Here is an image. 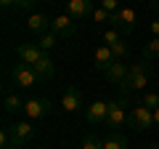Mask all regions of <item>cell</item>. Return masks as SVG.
Returning a JSON list of instances; mask_svg holds the SVG:
<instances>
[{"mask_svg":"<svg viewBox=\"0 0 159 149\" xmlns=\"http://www.w3.org/2000/svg\"><path fill=\"white\" fill-rule=\"evenodd\" d=\"M34 3H37V0H16V8H24V11H27V8H32Z\"/></svg>","mask_w":159,"mask_h":149,"instance_id":"cell-27","label":"cell"},{"mask_svg":"<svg viewBox=\"0 0 159 149\" xmlns=\"http://www.w3.org/2000/svg\"><path fill=\"white\" fill-rule=\"evenodd\" d=\"M37 46L43 48L45 53H48V51H53V48L58 46V35H53V32H43V35L37 37Z\"/></svg>","mask_w":159,"mask_h":149,"instance_id":"cell-19","label":"cell"},{"mask_svg":"<svg viewBox=\"0 0 159 149\" xmlns=\"http://www.w3.org/2000/svg\"><path fill=\"white\" fill-rule=\"evenodd\" d=\"M16 56L21 59V64H29V67H34L40 59L45 56V51H43L37 43H21V46H16Z\"/></svg>","mask_w":159,"mask_h":149,"instance_id":"cell-9","label":"cell"},{"mask_svg":"<svg viewBox=\"0 0 159 149\" xmlns=\"http://www.w3.org/2000/svg\"><path fill=\"white\" fill-rule=\"evenodd\" d=\"M148 149H159V141H154V144H148Z\"/></svg>","mask_w":159,"mask_h":149,"instance_id":"cell-33","label":"cell"},{"mask_svg":"<svg viewBox=\"0 0 159 149\" xmlns=\"http://www.w3.org/2000/svg\"><path fill=\"white\" fill-rule=\"evenodd\" d=\"M154 112V128H159V109H151Z\"/></svg>","mask_w":159,"mask_h":149,"instance_id":"cell-29","label":"cell"},{"mask_svg":"<svg viewBox=\"0 0 159 149\" xmlns=\"http://www.w3.org/2000/svg\"><path fill=\"white\" fill-rule=\"evenodd\" d=\"M101 40H103V46H114V43L122 40V35H119L117 29H106V32L101 35Z\"/></svg>","mask_w":159,"mask_h":149,"instance_id":"cell-23","label":"cell"},{"mask_svg":"<svg viewBox=\"0 0 159 149\" xmlns=\"http://www.w3.org/2000/svg\"><path fill=\"white\" fill-rule=\"evenodd\" d=\"M80 149H103V141L98 136H93V133H88V136L82 138V147Z\"/></svg>","mask_w":159,"mask_h":149,"instance_id":"cell-21","label":"cell"},{"mask_svg":"<svg viewBox=\"0 0 159 149\" xmlns=\"http://www.w3.org/2000/svg\"><path fill=\"white\" fill-rule=\"evenodd\" d=\"M32 69L40 74V80H53V74H56V64H53V59L48 56V53H45L43 59H40V61L34 64Z\"/></svg>","mask_w":159,"mask_h":149,"instance_id":"cell-15","label":"cell"},{"mask_svg":"<svg viewBox=\"0 0 159 149\" xmlns=\"http://www.w3.org/2000/svg\"><path fill=\"white\" fill-rule=\"evenodd\" d=\"M24 107H27V101H21L16 93H8L3 99V112L6 115H19V112H24Z\"/></svg>","mask_w":159,"mask_h":149,"instance_id":"cell-17","label":"cell"},{"mask_svg":"<svg viewBox=\"0 0 159 149\" xmlns=\"http://www.w3.org/2000/svg\"><path fill=\"white\" fill-rule=\"evenodd\" d=\"M151 8H154V11H159V0H151Z\"/></svg>","mask_w":159,"mask_h":149,"instance_id":"cell-31","label":"cell"},{"mask_svg":"<svg viewBox=\"0 0 159 149\" xmlns=\"http://www.w3.org/2000/svg\"><path fill=\"white\" fill-rule=\"evenodd\" d=\"M51 32L58 35V37H74V32H77V22H74L69 13H58V16L51 22Z\"/></svg>","mask_w":159,"mask_h":149,"instance_id":"cell-8","label":"cell"},{"mask_svg":"<svg viewBox=\"0 0 159 149\" xmlns=\"http://www.w3.org/2000/svg\"><path fill=\"white\" fill-rule=\"evenodd\" d=\"M127 96H122V99H114V101H109V117H106V125L109 128H122L127 123Z\"/></svg>","mask_w":159,"mask_h":149,"instance_id":"cell-4","label":"cell"},{"mask_svg":"<svg viewBox=\"0 0 159 149\" xmlns=\"http://www.w3.org/2000/svg\"><path fill=\"white\" fill-rule=\"evenodd\" d=\"M151 32H154V35L159 37V22H151Z\"/></svg>","mask_w":159,"mask_h":149,"instance_id":"cell-30","label":"cell"},{"mask_svg":"<svg viewBox=\"0 0 159 149\" xmlns=\"http://www.w3.org/2000/svg\"><path fill=\"white\" fill-rule=\"evenodd\" d=\"M143 107H148V109H159V93H154V91H148V93H143Z\"/></svg>","mask_w":159,"mask_h":149,"instance_id":"cell-22","label":"cell"},{"mask_svg":"<svg viewBox=\"0 0 159 149\" xmlns=\"http://www.w3.org/2000/svg\"><path fill=\"white\" fill-rule=\"evenodd\" d=\"M114 61H117V56L111 53V48H109V46H101L96 51V69H98V72H106Z\"/></svg>","mask_w":159,"mask_h":149,"instance_id":"cell-16","label":"cell"},{"mask_svg":"<svg viewBox=\"0 0 159 149\" xmlns=\"http://www.w3.org/2000/svg\"><path fill=\"white\" fill-rule=\"evenodd\" d=\"M103 149H127V138L122 136V133L111 131L106 138H103Z\"/></svg>","mask_w":159,"mask_h":149,"instance_id":"cell-18","label":"cell"},{"mask_svg":"<svg viewBox=\"0 0 159 149\" xmlns=\"http://www.w3.org/2000/svg\"><path fill=\"white\" fill-rule=\"evenodd\" d=\"M148 74H151V61L141 59V61L130 64V74L127 80L122 83V96H127L130 91H143L148 85Z\"/></svg>","mask_w":159,"mask_h":149,"instance_id":"cell-1","label":"cell"},{"mask_svg":"<svg viewBox=\"0 0 159 149\" xmlns=\"http://www.w3.org/2000/svg\"><path fill=\"white\" fill-rule=\"evenodd\" d=\"M127 125H130L133 131H138V133L151 131L154 128V112L148 107H143V104H138V107H133L130 117H127Z\"/></svg>","mask_w":159,"mask_h":149,"instance_id":"cell-2","label":"cell"},{"mask_svg":"<svg viewBox=\"0 0 159 149\" xmlns=\"http://www.w3.org/2000/svg\"><path fill=\"white\" fill-rule=\"evenodd\" d=\"M93 22H98V24H109V22H111V13H109L106 8H96V11H93Z\"/></svg>","mask_w":159,"mask_h":149,"instance_id":"cell-24","label":"cell"},{"mask_svg":"<svg viewBox=\"0 0 159 149\" xmlns=\"http://www.w3.org/2000/svg\"><path fill=\"white\" fill-rule=\"evenodd\" d=\"M109 48H111V53H114V56L119 59V61H122V59L127 56V46H125L122 40H119V43H114V46H109Z\"/></svg>","mask_w":159,"mask_h":149,"instance_id":"cell-25","label":"cell"},{"mask_svg":"<svg viewBox=\"0 0 159 149\" xmlns=\"http://www.w3.org/2000/svg\"><path fill=\"white\" fill-rule=\"evenodd\" d=\"M11 144H19V147H24V144H29L34 138V125L29 120H19V123H13L11 128Z\"/></svg>","mask_w":159,"mask_h":149,"instance_id":"cell-6","label":"cell"},{"mask_svg":"<svg viewBox=\"0 0 159 149\" xmlns=\"http://www.w3.org/2000/svg\"><path fill=\"white\" fill-rule=\"evenodd\" d=\"M101 8H106L109 13H117L122 8V0H101Z\"/></svg>","mask_w":159,"mask_h":149,"instance_id":"cell-26","label":"cell"},{"mask_svg":"<svg viewBox=\"0 0 159 149\" xmlns=\"http://www.w3.org/2000/svg\"><path fill=\"white\" fill-rule=\"evenodd\" d=\"M159 56V37H154L151 43H146V48H143V59L146 61H151V59Z\"/></svg>","mask_w":159,"mask_h":149,"instance_id":"cell-20","label":"cell"},{"mask_svg":"<svg viewBox=\"0 0 159 149\" xmlns=\"http://www.w3.org/2000/svg\"><path fill=\"white\" fill-rule=\"evenodd\" d=\"M3 149H21L19 144H8V147H3Z\"/></svg>","mask_w":159,"mask_h":149,"instance_id":"cell-32","label":"cell"},{"mask_svg":"<svg viewBox=\"0 0 159 149\" xmlns=\"http://www.w3.org/2000/svg\"><path fill=\"white\" fill-rule=\"evenodd\" d=\"M61 107L66 109V112H77V109L82 107V91H80V88H74V85H69L66 91H64Z\"/></svg>","mask_w":159,"mask_h":149,"instance_id":"cell-13","label":"cell"},{"mask_svg":"<svg viewBox=\"0 0 159 149\" xmlns=\"http://www.w3.org/2000/svg\"><path fill=\"white\" fill-rule=\"evenodd\" d=\"M53 112V104L48 101V99H29L27 107H24V115L29 117V120H43V117H48Z\"/></svg>","mask_w":159,"mask_h":149,"instance_id":"cell-7","label":"cell"},{"mask_svg":"<svg viewBox=\"0 0 159 149\" xmlns=\"http://www.w3.org/2000/svg\"><path fill=\"white\" fill-rule=\"evenodd\" d=\"M27 29L29 32H37V35L51 32V19H48L45 13H32V16L27 19Z\"/></svg>","mask_w":159,"mask_h":149,"instance_id":"cell-14","label":"cell"},{"mask_svg":"<svg viewBox=\"0 0 159 149\" xmlns=\"http://www.w3.org/2000/svg\"><path fill=\"white\" fill-rule=\"evenodd\" d=\"M66 13L74 22H82L85 16L93 13V3L90 0H66Z\"/></svg>","mask_w":159,"mask_h":149,"instance_id":"cell-12","label":"cell"},{"mask_svg":"<svg viewBox=\"0 0 159 149\" xmlns=\"http://www.w3.org/2000/svg\"><path fill=\"white\" fill-rule=\"evenodd\" d=\"M127 74H130V67H127V64H122V61L117 59V61H114L111 67L103 72V77H106V83H111V85H119V88H122V83L127 80Z\"/></svg>","mask_w":159,"mask_h":149,"instance_id":"cell-11","label":"cell"},{"mask_svg":"<svg viewBox=\"0 0 159 149\" xmlns=\"http://www.w3.org/2000/svg\"><path fill=\"white\" fill-rule=\"evenodd\" d=\"M11 77H13V83H16L19 88H34L40 83V74L34 72L29 64H16L13 72H11Z\"/></svg>","mask_w":159,"mask_h":149,"instance_id":"cell-5","label":"cell"},{"mask_svg":"<svg viewBox=\"0 0 159 149\" xmlns=\"http://www.w3.org/2000/svg\"><path fill=\"white\" fill-rule=\"evenodd\" d=\"M106 117H109V104L106 101H93L90 107H85V120L90 125H101V123H106Z\"/></svg>","mask_w":159,"mask_h":149,"instance_id":"cell-10","label":"cell"},{"mask_svg":"<svg viewBox=\"0 0 159 149\" xmlns=\"http://www.w3.org/2000/svg\"><path fill=\"white\" fill-rule=\"evenodd\" d=\"M135 19H138V16H135V11H133V8L122 6L117 13H111V22H109V24H111L119 35H130L133 29H135Z\"/></svg>","mask_w":159,"mask_h":149,"instance_id":"cell-3","label":"cell"},{"mask_svg":"<svg viewBox=\"0 0 159 149\" xmlns=\"http://www.w3.org/2000/svg\"><path fill=\"white\" fill-rule=\"evenodd\" d=\"M0 6H3V8H11V6H16V0H0Z\"/></svg>","mask_w":159,"mask_h":149,"instance_id":"cell-28","label":"cell"}]
</instances>
